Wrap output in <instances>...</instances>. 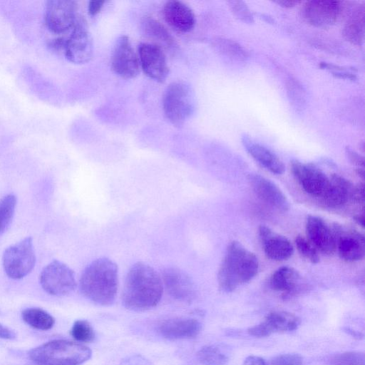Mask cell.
<instances>
[{
	"mask_svg": "<svg viewBox=\"0 0 365 365\" xmlns=\"http://www.w3.org/2000/svg\"><path fill=\"white\" fill-rule=\"evenodd\" d=\"M78 4L71 0H51L44 10L46 29L56 35H63L71 30L78 19Z\"/></svg>",
	"mask_w": 365,
	"mask_h": 365,
	"instance_id": "cell-9",
	"label": "cell"
},
{
	"mask_svg": "<svg viewBox=\"0 0 365 365\" xmlns=\"http://www.w3.org/2000/svg\"><path fill=\"white\" fill-rule=\"evenodd\" d=\"M304 360L298 354H283L274 357L267 365H303Z\"/></svg>",
	"mask_w": 365,
	"mask_h": 365,
	"instance_id": "cell-35",
	"label": "cell"
},
{
	"mask_svg": "<svg viewBox=\"0 0 365 365\" xmlns=\"http://www.w3.org/2000/svg\"><path fill=\"white\" fill-rule=\"evenodd\" d=\"M258 234L266 256L275 261L289 259L294 252L291 242L265 225H260Z\"/></svg>",
	"mask_w": 365,
	"mask_h": 365,
	"instance_id": "cell-19",
	"label": "cell"
},
{
	"mask_svg": "<svg viewBox=\"0 0 365 365\" xmlns=\"http://www.w3.org/2000/svg\"><path fill=\"white\" fill-rule=\"evenodd\" d=\"M345 152L348 159L352 164L361 167L362 168H364V158L363 156L349 147L346 148Z\"/></svg>",
	"mask_w": 365,
	"mask_h": 365,
	"instance_id": "cell-39",
	"label": "cell"
},
{
	"mask_svg": "<svg viewBox=\"0 0 365 365\" xmlns=\"http://www.w3.org/2000/svg\"><path fill=\"white\" fill-rule=\"evenodd\" d=\"M344 37L353 44L361 45L364 36V7L358 6L352 11L342 31Z\"/></svg>",
	"mask_w": 365,
	"mask_h": 365,
	"instance_id": "cell-26",
	"label": "cell"
},
{
	"mask_svg": "<svg viewBox=\"0 0 365 365\" xmlns=\"http://www.w3.org/2000/svg\"><path fill=\"white\" fill-rule=\"evenodd\" d=\"M23 320L29 326L39 330H48L55 324V319L41 308H28L22 312Z\"/></svg>",
	"mask_w": 365,
	"mask_h": 365,
	"instance_id": "cell-27",
	"label": "cell"
},
{
	"mask_svg": "<svg viewBox=\"0 0 365 365\" xmlns=\"http://www.w3.org/2000/svg\"><path fill=\"white\" fill-rule=\"evenodd\" d=\"M288 86L290 98L297 106H301L304 102L303 88L294 81H291Z\"/></svg>",
	"mask_w": 365,
	"mask_h": 365,
	"instance_id": "cell-36",
	"label": "cell"
},
{
	"mask_svg": "<svg viewBox=\"0 0 365 365\" xmlns=\"http://www.w3.org/2000/svg\"><path fill=\"white\" fill-rule=\"evenodd\" d=\"M36 264L33 240L26 237L8 247L2 255V265L6 275L19 279L28 275Z\"/></svg>",
	"mask_w": 365,
	"mask_h": 365,
	"instance_id": "cell-6",
	"label": "cell"
},
{
	"mask_svg": "<svg viewBox=\"0 0 365 365\" xmlns=\"http://www.w3.org/2000/svg\"><path fill=\"white\" fill-rule=\"evenodd\" d=\"M242 365H267V363L260 356L251 355L244 360Z\"/></svg>",
	"mask_w": 365,
	"mask_h": 365,
	"instance_id": "cell-42",
	"label": "cell"
},
{
	"mask_svg": "<svg viewBox=\"0 0 365 365\" xmlns=\"http://www.w3.org/2000/svg\"><path fill=\"white\" fill-rule=\"evenodd\" d=\"M138 56L140 67L147 76L160 83L165 81L169 68L162 47L154 43H141Z\"/></svg>",
	"mask_w": 365,
	"mask_h": 365,
	"instance_id": "cell-11",
	"label": "cell"
},
{
	"mask_svg": "<svg viewBox=\"0 0 365 365\" xmlns=\"http://www.w3.org/2000/svg\"><path fill=\"white\" fill-rule=\"evenodd\" d=\"M111 68L118 76L125 79L135 78L140 71L138 56L126 35L115 41L110 58Z\"/></svg>",
	"mask_w": 365,
	"mask_h": 365,
	"instance_id": "cell-10",
	"label": "cell"
},
{
	"mask_svg": "<svg viewBox=\"0 0 365 365\" xmlns=\"http://www.w3.org/2000/svg\"><path fill=\"white\" fill-rule=\"evenodd\" d=\"M194 109V93L187 82L176 81L168 86L163 97V110L170 123L176 127L182 126Z\"/></svg>",
	"mask_w": 365,
	"mask_h": 365,
	"instance_id": "cell-5",
	"label": "cell"
},
{
	"mask_svg": "<svg viewBox=\"0 0 365 365\" xmlns=\"http://www.w3.org/2000/svg\"><path fill=\"white\" fill-rule=\"evenodd\" d=\"M16 206V197L14 194H9L0 200V235L9 227L13 217Z\"/></svg>",
	"mask_w": 365,
	"mask_h": 365,
	"instance_id": "cell-29",
	"label": "cell"
},
{
	"mask_svg": "<svg viewBox=\"0 0 365 365\" xmlns=\"http://www.w3.org/2000/svg\"><path fill=\"white\" fill-rule=\"evenodd\" d=\"M120 365H153V363L145 357L136 354L128 356L122 359Z\"/></svg>",
	"mask_w": 365,
	"mask_h": 365,
	"instance_id": "cell-38",
	"label": "cell"
},
{
	"mask_svg": "<svg viewBox=\"0 0 365 365\" xmlns=\"http://www.w3.org/2000/svg\"><path fill=\"white\" fill-rule=\"evenodd\" d=\"M291 170L302 188L308 194L320 198L326 191L329 178L315 165L294 160Z\"/></svg>",
	"mask_w": 365,
	"mask_h": 365,
	"instance_id": "cell-13",
	"label": "cell"
},
{
	"mask_svg": "<svg viewBox=\"0 0 365 365\" xmlns=\"http://www.w3.org/2000/svg\"><path fill=\"white\" fill-rule=\"evenodd\" d=\"M214 46L224 55L236 59L245 60L247 57V51L237 42L228 38H217Z\"/></svg>",
	"mask_w": 365,
	"mask_h": 365,
	"instance_id": "cell-30",
	"label": "cell"
},
{
	"mask_svg": "<svg viewBox=\"0 0 365 365\" xmlns=\"http://www.w3.org/2000/svg\"><path fill=\"white\" fill-rule=\"evenodd\" d=\"M306 232L308 240L319 252L331 255L336 251L333 229L321 217L309 215L306 221Z\"/></svg>",
	"mask_w": 365,
	"mask_h": 365,
	"instance_id": "cell-17",
	"label": "cell"
},
{
	"mask_svg": "<svg viewBox=\"0 0 365 365\" xmlns=\"http://www.w3.org/2000/svg\"><path fill=\"white\" fill-rule=\"evenodd\" d=\"M62 51L66 59L76 64L91 61L93 55L91 35L83 19L78 17L68 36H64Z\"/></svg>",
	"mask_w": 365,
	"mask_h": 365,
	"instance_id": "cell-8",
	"label": "cell"
},
{
	"mask_svg": "<svg viewBox=\"0 0 365 365\" xmlns=\"http://www.w3.org/2000/svg\"><path fill=\"white\" fill-rule=\"evenodd\" d=\"M163 292L160 274L149 264L138 262L127 273L122 303L132 310L149 309L159 303Z\"/></svg>",
	"mask_w": 365,
	"mask_h": 365,
	"instance_id": "cell-1",
	"label": "cell"
},
{
	"mask_svg": "<svg viewBox=\"0 0 365 365\" xmlns=\"http://www.w3.org/2000/svg\"><path fill=\"white\" fill-rule=\"evenodd\" d=\"M163 15L168 24L178 32L188 33L195 25V16L191 8L180 1H167Z\"/></svg>",
	"mask_w": 365,
	"mask_h": 365,
	"instance_id": "cell-20",
	"label": "cell"
},
{
	"mask_svg": "<svg viewBox=\"0 0 365 365\" xmlns=\"http://www.w3.org/2000/svg\"><path fill=\"white\" fill-rule=\"evenodd\" d=\"M142 29L145 34L168 48H175L176 41L167 28L158 19L145 16L142 21Z\"/></svg>",
	"mask_w": 365,
	"mask_h": 365,
	"instance_id": "cell-25",
	"label": "cell"
},
{
	"mask_svg": "<svg viewBox=\"0 0 365 365\" xmlns=\"http://www.w3.org/2000/svg\"><path fill=\"white\" fill-rule=\"evenodd\" d=\"M227 4L231 12L239 20L246 24H252L254 22V16L244 1L232 0L227 1Z\"/></svg>",
	"mask_w": 365,
	"mask_h": 365,
	"instance_id": "cell-34",
	"label": "cell"
},
{
	"mask_svg": "<svg viewBox=\"0 0 365 365\" xmlns=\"http://www.w3.org/2000/svg\"><path fill=\"white\" fill-rule=\"evenodd\" d=\"M79 282L80 290L88 299L99 305H110L118 291V266L107 257L96 259L84 269Z\"/></svg>",
	"mask_w": 365,
	"mask_h": 365,
	"instance_id": "cell-2",
	"label": "cell"
},
{
	"mask_svg": "<svg viewBox=\"0 0 365 365\" xmlns=\"http://www.w3.org/2000/svg\"><path fill=\"white\" fill-rule=\"evenodd\" d=\"M91 354L88 347L63 339L48 341L29 352L30 359L41 365H80L88 361Z\"/></svg>",
	"mask_w": 365,
	"mask_h": 365,
	"instance_id": "cell-4",
	"label": "cell"
},
{
	"mask_svg": "<svg viewBox=\"0 0 365 365\" xmlns=\"http://www.w3.org/2000/svg\"><path fill=\"white\" fill-rule=\"evenodd\" d=\"M328 365H365L364 354L361 351H345L331 356Z\"/></svg>",
	"mask_w": 365,
	"mask_h": 365,
	"instance_id": "cell-31",
	"label": "cell"
},
{
	"mask_svg": "<svg viewBox=\"0 0 365 365\" xmlns=\"http://www.w3.org/2000/svg\"><path fill=\"white\" fill-rule=\"evenodd\" d=\"M332 229L336 239V250L343 260L352 262L364 257L365 241L363 235L338 225H334Z\"/></svg>",
	"mask_w": 365,
	"mask_h": 365,
	"instance_id": "cell-16",
	"label": "cell"
},
{
	"mask_svg": "<svg viewBox=\"0 0 365 365\" xmlns=\"http://www.w3.org/2000/svg\"><path fill=\"white\" fill-rule=\"evenodd\" d=\"M197 358L202 365H225L229 360L227 354L217 345L202 347L197 353Z\"/></svg>",
	"mask_w": 365,
	"mask_h": 365,
	"instance_id": "cell-28",
	"label": "cell"
},
{
	"mask_svg": "<svg viewBox=\"0 0 365 365\" xmlns=\"http://www.w3.org/2000/svg\"><path fill=\"white\" fill-rule=\"evenodd\" d=\"M278 5H280L282 7L290 8L294 6L296 4L299 3L298 1L294 0H282V1H274Z\"/></svg>",
	"mask_w": 365,
	"mask_h": 365,
	"instance_id": "cell-44",
	"label": "cell"
},
{
	"mask_svg": "<svg viewBox=\"0 0 365 365\" xmlns=\"http://www.w3.org/2000/svg\"><path fill=\"white\" fill-rule=\"evenodd\" d=\"M163 287L173 299L191 302L196 297V289L190 276L178 267H166L160 274Z\"/></svg>",
	"mask_w": 365,
	"mask_h": 365,
	"instance_id": "cell-12",
	"label": "cell"
},
{
	"mask_svg": "<svg viewBox=\"0 0 365 365\" xmlns=\"http://www.w3.org/2000/svg\"><path fill=\"white\" fill-rule=\"evenodd\" d=\"M242 141L247 153L265 169L275 175H282L284 172V163L269 149L247 136L242 137Z\"/></svg>",
	"mask_w": 365,
	"mask_h": 365,
	"instance_id": "cell-23",
	"label": "cell"
},
{
	"mask_svg": "<svg viewBox=\"0 0 365 365\" xmlns=\"http://www.w3.org/2000/svg\"><path fill=\"white\" fill-rule=\"evenodd\" d=\"M364 200V186L363 183H359L354 186L353 200L356 202H363Z\"/></svg>",
	"mask_w": 365,
	"mask_h": 365,
	"instance_id": "cell-41",
	"label": "cell"
},
{
	"mask_svg": "<svg viewBox=\"0 0 365 365\" xmlns=\"http://www.w3.org/2000/svg\"><path fill=\"white\" fill-rule=\"evenodd\" d=\"M354 192V186L349 180L338 174H333L320 200L327 207H338L353 200Z\"/></svg>",
	"mask_w": 365,
	"mask_h": 365,
	"instance_id": "cell-22",
	"label": "cell"
},
{
	"mask_svg": "<svg viewBox=\"0 0 365 365\" xmlns=\"http://www.w3.org/2000/svg\"><path fill=\"white\" fill-rule=\"evenodd\" d=\"M342 9V3L339 1L312 0L305 2L302 12L309 24L317 27H327L337 21Z\"/></svg>",
	"mask_w": 365,
	"mask_h": 365,
	"instance_id": "cell-14",
	"label": "cell"
},
{
	"mask_svg": "<svg viewBox=\"0 0 365 365\" xmlns=\"http://www.w3.org/2000/svg\"><path fill=\"white\" fill-rule=\"evenodd\" d=\"M259 262L256 255L237 241L231 242L217 273L219 287L231 292L238 286L252 280L257 274Z\"/></svg>",
	"mask_w": 365,
	"mask_h": 365,
	"instance_id": "cell-3",
	"label": "cell"
},
{
	"mask_svg": "<svg viewBox=\"0 0 365 365\" xmlns=\"http://www.w3.org/2000/svg\"><path fill=\"white\" fill-rule=\"evenodd\" d=\"M105 1L97 0V1H91L88 5V11L91 16H96L102 10Z\"/></svg>",
	"mask_w": 365,
	"mask_h": 365,
	"instance_id": "cell-40",
	"label": "cell"
},
{
	"mask_svg": "<svg viewBox=\"0 0 365 365\" xmlns=\"http://www.w3.org/2000/svg\"><path fill=\"white\" fill-rule=\"evenodd\" d=\"M321 67L331 71L332 73L339 78L354 79L355 75L342 67L336 66L327 63H322Z\"/></svg>",
	"mask_w": 365,
	"mask_h": 365,
	"instance_id": "cell-37",
	"label": "cell"
},
{
	"mask_svg": "<svg viewBox=\"0 0 365 365\" xmlns=\"http://www.w3.org/2000/svg\"><path fill=\"white\" fill-rule=\"evenodd\" d=\"M300 276L293 267L284 266L278 268L271 275L269 281L270 288L287 298L295 294L299 289Z\"/></svg>",
	"mask_w": 365,
	"mask_h": 365,
	"instance_id": "cell-24",
	"label": "cell"
},
{
	"mask_svg": "<svg viewBox=\"0 0 365 365\" xmlns=\"http://www.w3.org/2000/svg\"><path fill=\"white\" fill-rule=\"evenodd\" d=\"M300 319L286 311L269 312L260 323L250 327L247 332L255 337H265L273 333L289 332L298 329Z\"/></svg>",
	"mask_w": 365,
	"mask_h": 365,
	"instance_id": "cell-15",
	"label": "cell"
},
{
	"mask_svg": "<svg viewBox=\"0 0 365 365\" xmlns=\"http://www.w3.org/2000/svg\"><path fill=\"white\" fill-rule=\"evenodd\" d=\"M201 323L192 318H171L160 322L158 333L169 339H186L196 337L201 331Z\"/></svg>",
	"mask_w": 365,
	"mask_h": 365,
	"instance_id": "cell-21",
	"label": "cell"
},
{
	"mask_svg": "<svg viewBox=\"0 0 365 365\" xmlns=\"http://www.w3.org/2000/svg\"><path fill=\"white\" fill-rule=\"evenodd\" d=\"M248 181L254 192L262 201L281 211L289 209L286 195L273 182L259 174H250Z\"/></svg>",
	"mask_w": 365,
	"mask_h": 365,
	"instance_id": "cell-18",
	"label": "cell"
},
{
	"mask_svg": "<svg viewBox=\"0 0 365 365\" xmlns=\"http://www.w3.org/2000/svg\"><path fill=\"white\" fill-rule=\"evenodd\" d=\"M354 220L361 227H364V216L363 214L361 215H356L354 217Z\"/></svg>",
	"mask_w": 365,
	"mask_h": 365,
	"instance_id": "cell-45",
	"label": "cell"
},
{
	"mask_svg": "<svg viewBox=\"0 0 365 365\" xmlns=\"http://www.w3.org/2000/svg\"><path fill=\"white\" fill-rule=\"evenodd\" d=\"M39 282L43 289L53 296L66 295L76 287L74 272L58 260H53L43 267Z\"/></svg>",
	"mask_w": 365,
	"mask_h": 365,
	"instance_id": "cell-7",
	"label": "cell"
},
{
	"mask_svg": "<svg viewBox=\"0 0 365 365\" xmlns=\"http://www.w3.org/2000/svg\"><path fill=\"white\" fill-rule=\"evenodd\" d=\"M71 336L78 341L90 342L95 338V333L91 324L84 319L76 320L71 329Z\"/></svg>",
	"mask_w": 365,
	"mask_h": 365,
	"instance_id": "cell-33",
	"label": "cell"
},
{
	"mask_svg": "<svg viewBox=\"0 0 365 365\" xmlns=\"http://www.w3.org/2000/svg\"><path fill=\"white\" fill-rule=\"evenodd\" d=\"M16 337L15 333L0 323V338L4 339H14Z\"/></svg>",
	"mask_w": 365,
	"mask_h": 365,
	"instance_id": "cell-43",
	"label": "cell"
},
{
	"mask_svg": "<svg viewBox=\"0 0 365 365\" xmlns=\"http://www.w3.org/2000/svg\"><path fill=\"white\" fill-rule=\"evenodd\" d=\"M295 245L298 252L304 258L313 264H317L319 262V251L308 238L299 235L295 238Z\"/></svg>",
	"mask_w": 365,
	"mask_h": 365,
	"instance_id": "cell-32",
	"label": "cell"
}]
</instances>
